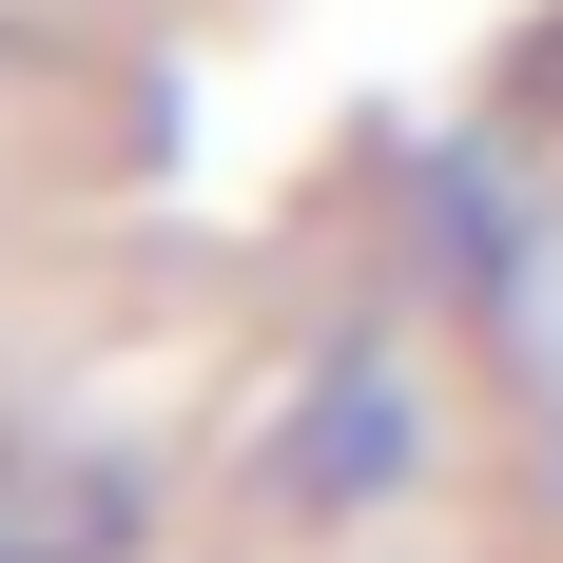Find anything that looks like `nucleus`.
<instances>
[{
    "mask_svg": "<svg viewBox=\"0 0 563 563\" xmlns=\"http://www.w3.org/2000/svg\"><path fill=\"white\" fill-rule=\"evenodd\" d=\"M0 563H136V466L117 448H0Z\"/></svg>",
    "mask_w": 563,
    "mask_h": 563,
    "instance_id": "nucleus-2",
    "label": "nucleus"
},
{
    "mask_svg": "<svg viewBox=\"0 0 563 563\" xmlns=\"http://www.w3.org/2000/svg\"><path fill=\"white\" fill-rule=\"evenodd\" d=\"M408 448H428V408H408V369L389 350H311V389H291V428H273V486L291 525H350L369 486H408Z\"/></svg>",
    "mask_w": 563,
    "mask_h": 563,
    "instance_id": "nucleus-1",
    "label": "nucleus"
}]
</instances>
